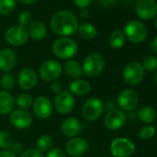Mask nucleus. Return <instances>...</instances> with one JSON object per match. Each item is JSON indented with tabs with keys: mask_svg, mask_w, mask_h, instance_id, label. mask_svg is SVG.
<instances>
[{
	"mask_svg": "<svg viewBox=\"0 0 157 157\" xmlns=\"http://www.w3.org/2000/svg\"><path fill=\"white\" fill-rule=\"evenodd\" d=\"M139 103V94L130 89L124 90L117 96V104L119 107L126 111L134 109Z\"/></svg>",
	"mask_w": 157,
	"mask_h": 157,
	"instance_id": "nucleus-14",
	"label": "nucleus"
},
{
	"mask_svg": "<svg viewBox=\"0 0 157 157\" xmlns=\"http://www.w3.org/2000/svg\"><path fill=\"white\" fill-rule=\"evenodd\" d=\"M142 67L144 70L148 71H153L157 68V57L153 56H148L147 57L144 58L142 62Z\"/></svg>",
	"mask_w": 157,
	"mask_h": 157,
	"instance_id": "nucleus-32",
	"label": "nucleus"
},
{
	"mask_svg": "<svg viewBox=\"0 0 157 157\" xmlns=\"http://www.w3.org/2000/svg\"><path fill=\"white\" fill-rule=\"evenodd\" d=\"M104 122L107 128L116 130L122 128L126 123V115L121 110L114 109L106 114Z\"/></svg>",
	"mask_w": 157,
	"mask_h": 157,
	"instance_id": "nucleus-17",
	"label": "nucleus"
},
{
	"mask_svg": "<svg viewBox=\"0 0 157 157\" xmlns=\"http://www.w3.org/2000/svg\"><path fill=\"white\" fill-rule=\"evenodd\" d=\"M91 91V84L85 80H75L69 84V92L75 95H86Z\"/></svg>",
	"mask_w": 157,
	"mask_h": 157,
	"instance_id": "nucleus-21",
	"label": "nucleus"
},
{
	"mask_svg": "<svg viewBox=\"0 0 157 157\" xmlns=\"http://www.w3.org/2000/svg\"><path fill=\"white\" fill-rule=\"evenodd\" d=\"M10 122L15 128L20 129H25L32 125L33 117L27 110L20 108L11 112Z\"/></svg>",
	"mask_w": 157,
	"mask_h": 157,
	"instance_id": "nucleus-15",
	"label": "nucleus"
},
{
	"mask_svg": "<svg viewBox=\"0 0 157 157\" xmlns=\"http://www.w3.org/2000/svg\"><path fill=\"white\" fill-rule=\"evenodd\" d=\"M34 115L41 119L48 118L53 113V105L46 96H38L33 104Z\"/></svg>",
	"mask_w": 157,
	"mask_h": 157,
	"instance_id": "nucleus-13",
	"label": "nucleus"
},
{
	"mask_svg": "<svg viewBox=\"0 0 157 157\" xmlns=\"http://www.w3.org/2000/svg\"><path fill=\"white\" fill-rule=\"evenodd\" d=\"M109 44L115 49H119L123 47L126 42V36L124 33L120 30H115L109 36Z\"/></svg>",
	"mask_w": 157,
	"mask_h": 157,
	"instance_id": "nucleus-26",
	"label": "nucleus"
},
{
	"mask_svg": "<svg viewBox=\"0 0 157 157\" xmlns=\"http://www.w3.org/2000/svg\"><path fill=\"white\" fill-rule=\"evenodd\" d=\"M32 20H33V16L29 11H24L19 16V22L21 26L23 27L30 26V24L32 23Z\"/></svg>",
	"mask_w": 157,
	"mask_h": 157,
	"instance_id": "nucleus-34",
	"label": "nucleus"
},
{
	"mask_svg": "<svg viewBox=\"0 0 157 157\" xmlns=\"http://www.w3.org/2000/svg\"><path fill=\"white\" fill-rule=\"evenodd\" d=\"M125 36L134 44L143 42L147 36V29L144 24L139 21H129L124 27Z\"/></svg>",
	"mask_w": 157,
	"mask_h": 157,
	"instance_id": "nucleus-4",
	"label": "nucleus"
},
{
	"mask_svg": "<svg viewBox=\"0 0 157 157\" xmlns=\"http://www.w3.org/2000/svg\"><path fill=\"white\" fill-rule=\"evenodd\" d=\"M155 134V128L152 126H146L142 128L139 133V137L141 140H149Z\"/></svg>",
	"mask_w": 157,
	"mask_h": 157,
	"instance_id": "nucleus-33",
	"label": "nucleus"
},
{
	"mask_svg": "<svg viewBox=\"0 0 157 157\" xmlns=\"http://www.w3.org/2000/svg\"><path fill=\"white\" fill-rule=\"evenodd\" d=\"M13 140L11 135L5 130H0V148L5 150L10 149Z\"/></svg>",
	"mask_w": 157,
	"mask_h": 157,
	"instance_id": "nucleus-31",
	"label": "nucleus"
},
{
	"mask_svg": "<svg viewBox=\"0 0 157 157\" xmlns=\"http://www.w3.org/2000/svg\"><path fill=\"white\" fill-rule=\"evenodd\" d=\"M5 38L10 44L14 46H21L28 41V30L21 25L12 26L7 30Z\"/></svg>",
	"mask_w": 157,
	"mask_h": 157,
	"instance_id": "nucleus-10",
	"label": "nucleus"
},
{
	"mask_svg": "<svg viewBox=\"0 0 157 157\" xmlns=\"http://www.w3.org/2000/svg\"><path fill=\"white\" fill-rule=\"evenodd\" d=\"M0 157H16V155L13 154L10 150H4L0 151Z\"/></svg>",
	"mask_w": 157,
	"mask_h": 157,
	"instance_id": "nucleus-41",
	"label": "nucleus"
},
{
	"mask_svg": "<svg viewBox=\"0 0 157 157\" xmlns=\"http://www.w3.org/2000/svg\"><path fill=\"white\" fill-rule=\"evenodd\" d=\"M75 105V99L72 94L68 91L62 90L58 93L54 101V107L56 111L61 115H67L70 113Z\"/></svg>",
	"mask_w": 157,
	"mask_h": 157,
	"instance_id": "nucleus-7",
	"label": "nucleus"
},
{
	"mask_svg": "<svg viewBox=\"0 0 157 157\" xmlns=\"http://www.w3.org/2000/svg\"><path fill=\"white\" fill-rule=\"evenodd\" d=\"M77 32L78 33V35L84 40H92L95 38V36L97 35L96 28L93 24L87 23V22L82 23L78 26Z\"/></svg>",
	"mask_w": 157,
	"mask_h": 157,
	"instance_id": "nucleus-24",
	"label": "nucleus"
},
{
	"mask_svg": "<svg viewBox=\"0 0 157 157\" xmlns=\"http://www.w3.org/2000/svg\"><path fill=\"white\" fill-rule=\"evenodd\" d=\"M154 81H155V82H156V84H157V71H156L155 74H154Z\"/></svg>",
	"mask_w": 157,
	"mask_h": 157,
	"instance_id": "nucleus-45",
	"label": "nucleus"
},
{
	"mask_svg": "<svg viewBox=\"0 0 157 157\" xmlns=\"http://www.w3.org/2000/svg\"><path fill=\"white\" fill-rule=\"evenodd\" d=\"M155 28H156V30H157V18H156V20H155Z\"/></svg>",
	"mask_w": 157,
	"mask_h": 157,
	"instance_id": "nucleus-46",
	"label": "nucleus"
},
{
	"mask_svg": "<svg viewBox=\"0 0 157 157\" xmlns=\"http://www.w3.org/2000/svg\"><path fill=\"white\" fill-rule=\"evenodd\" d=\"M144 78V68L141 64L138 62L128 63L123 70L124 81L131 86L139 84Z\"/></svg>",
	"mask_w": 157,
	"mask_h": 157,
	"instance_id": "nucleus-5",
	"label": "nucleus"
},
{
	"mask_svg": "<svg viewBox=\"0 0 157 157\" xmlns=\"http://www.w3.org/2000/svg\"><path fill=\"white\" fill-rule=\"evenodd\" d=\"M151 50L157 54V37H155L152 41H151Z\"/></svg>",
	"mask_w": 157,
	"mask_h": 157,
	"instance_id": "nucleus-42",
	"label": "nucleus"
},
{
	"mask_svg": "<svg viewBox=\"0 0 157 157\" xmlns=\"http://www.w3.org/2000/svg\"><path fill=\"white\" fill-rule=\"evenodd\" d=\"M89 149L88 141L84 138L74 137L66 143V151L72 157H81Z\"/></svg>",
	"mask_w": 157,
	"mask_h": 157,
	"instance_id": "nucleus-12",
	"label": "nucleus"
},
{
	"mask_svg": "<svg viewBox=\"0 0 157 157\" xmlns=\"http://www.w3.org/2000/svg\"><path fill=\"white\" fill-rule=\"evenodd\" d=\"M93 1L94 0H73L75 5H77L78 8H81V9H86L88 6H90L92 4Z\"/></svg>",
	"mask_w": 157,
	"mask_h": 157,
	"instance_id": "nucleus-38",
	"label": "nucleus"
},
{
	"mask_svg": "<svg viewBox=\"0 0 157 157\" xmlns=\"http://www.w3.org/2000/svg\"><path fill=\"white\" fill-rule=\"evenodd\" d=\"M110 151L115 157H128L134 152L135 145L128 139L117 138L112 141Z\"/></svg>",
	"mask_w": 157,
	"mask_h": 157,
	"instance_id": "nucleus-8",
	"label": "nucleus"
},
{
	"mask_svg": "<svg viewBox=\"0 0 157 157\" xmlns=\"http://www.w3.org/2000/svg\"><path fill=\"white\" fill-rule=\"evenodd\" d=\"M28 34L33 40L41 41L46 36L47 30H46L45 25L42 23L41 21H34L30 24L29 29H28Z\"/></svg>",
	"mask_w": 157,
	"mask_h": 157,
	"instance_id": "nucleus-22",
	"label": "nucleus"
},
{
	"mask_svg": "<svg viewBox=\"0 0 157 157\" xmlns=\"http://www.w3.org/2000/svg\"><path fill=\"white\" fill-rule=\"evenodd\" d=\"M52 49L56 57L60 59H68L77 54L78 45L74 40L67 37H62L54 43Z\"/></svg>",
	"mask_w": 157,
	"mask_h": 157,
	"instance_id": "nucleus-2",
	"label": "nucleus"
},
{
	"mask_svg": "<svg viewBox=\"0 0 157 157\" xmlns=\"http://www.w3.org/2000/svg\"><path fill=\"white\" fill-rule=\"evenodd\" d=\"M20 157H44L43 152L35 148L28 149L21 153Z\"/></svg>",
	"mask_w": 157,
	"mask_h": 157,
	"instance_id": "nucleus-35",
	"label": "nucleus"
},
{
	"mask_svg": "<svg viewBox=\"0 0 157 157\" xmlns=\"http://www.w3.org/2000/svg\"><path fill=\"white\" fill-rule=\"evenodd\" d=\"M105 66V61L104 56L101 54L93 53L84 59L82 65V72L87 77L94 78L103 72Z\"/></svg>",
	"mask_w": 157,
	"mask_h": 157,
	"instance_id": "nucleus-3",
	"label": "nucleus"
},
{
	"mask_svg": "<svg viewBox=\"0 0 157 157\" xmlns=\"http://www.w3.org/2000/svg\"><path fill=\"white\" fill-rule=\"evenodd\" d=\"M136 14L144 21H150L157 15V3L154 0H138Z\"/></svg>",
	"mask_w": 157,
	"mask_h": 157,
	"instance_id": "nucleus-11",
	"label": "nucleus"
},
{
	"mask_svg": "<svg viewBox=\"0 0 157 157\" xmlns=\"http://www.w3.org/2000/svg\"><path fill=\"white\" fill-rule=\"evenodd\" d=\"M16 0H0V14L10 15L15 9Z\"/></svg>",
	"mask_w": 157,
	"mask_h": 157,
	"instance_id": "nucleus-30",
	"label": "nucleus"
},
{
	"mask_svg": "<svg viewBox=\"0 0 157 157\" xmlns=\"http://www.w3.org/2000/svg\"><path fill=\"white\" fill-rule=\"evenodd\" d=\"M20 2L23 3V4H26V5H29V4H33L34 3L36 0H19Z\"/></svg>",
	"mask_w": 157,
	"mask_h": 157,
	"instance_id": "nucleus-44",
	"label": "nucleus"
},
{
	"mask_svg": "<svg viewBox=\"0 0 157 157\" xmlns=\"http://www.w3.org/2000/svg\"><path fill=\"white\" fill-rule=\"evenodd\" d=\"M82 126L83 124L77 117H70L66 118L63 121L61 129L65 136L74 138L82 131V128H83Z\"/></svg>",
	"mask_w": 157,
	"mask_h": 157,
	"instance_id": "nucleus-18",
	"label": "nucleus"
},
{
	"mask_svg": "<svg viewBox=\"0 0 157 157\" xmlns=\"http://www.w3.org/2000/svg\"><path fill=\"white\" fill-rule=\"evenodd\" d=\"M38 82V76L36 72L30 68L26 67L21 70L18 75V83L21 89L25 91H29L33 89Z\"/></svg>",
	"mask_w": 157,
	"mask_h": 157,
	"instance_id": "nucleus-16",
	"label": "nucleus"
},
{
	"mask_svg": "<svg viewBox=\"0 0 157 157\" xmlns=\"http://www.w3.org/2000/svg\"><path fill=\"white\" fill-rule=\"evenodd\" d=\"M97 2H98V4L100 6L111 7V6H113L117 2V0H97Z\"/></svg>",
	"mask_w": 157,
	"mask_h": 157,
	"instance_id": "nucleus-40",
	"label": "nucleus"
},
{
	"mask_svg": "<svg viewBox=\"0 0 157 157\" xmlns=\"http://www.w3.org/2000/svg\"><path fill=\"white\" fill-rule=\"evenodd\" d=\"M16 101L11 94L7 91H0V114L8 115L15 108Z\"/></svg>",
	"mask_w": 157,
	"mask_h": 157,
	"instance_id": "nucleus-20",
	"label": "nucleus"
},
{
	"mask_svg": "<svg viewBox=\"0 0 157 157\" xmlns=\"http://www.w3.org/2000/svg\"><path fill=\"white\" fill-rule=\"evenodd\" d=\"M138 117L143 123L150 124L154 121L156 117V112L151 106H142L138 111Z\"/></svg>",
	"mask_w": 157,
	"mask_h": 157,
	"instance_id": "nucleus-25",
	"label": "nucleus"
},
{
	"mask_svg": "<svg viewBox=\"0 0 157 157\" xmlns=\"http://www.w3.org/2000/svg\"><path fill=\"white\" fill-rule=\"evenodd\" d=\"M46 157H67L66 152L60 148H53L48 151Z\"/></svg>",
	"mask_w": 157,
	"mask_h": 157,
	"instance_id": "nucleus-36",
	"label": "nucleus"
},
{
	"mask_svg": "<svg viewBox=\"0 0 157 157\" xmlns=\"http://www.w3.org/2000/svg\"><path fill=\"white\" fill-rule=\"evenodd\" d=\"M16 103H17V105H19L21 107V109L26 110V109L30 108L31 106H33V99L31 94L24 93V94H21L17 97Z\"/></svg>",
	"mask_w": 157,
	"mask_h": 157,
	"instance_id": "nucleus-29",
	"label": "nucleus"
},
{
	"mask_svg": "<svg viewBox=\"0 0 157 157\" xmlns=\"http://www.w3.org/2000/svg\"><path fill=\"white\" fill-rule=\"evenodd\" d=\"M17 63L16 53L10 48H5L0 51V70L9 72L15 67Z\"/></svg>",
	"mask_w": 157,
	"mask_h": 157,
	"instance_id": "nucleus-19",
	"label": "nucleus"
},
{
	"mask_svg": "<svg viewBox=\"0 0 157 157\" xmlns=\"http://www.w3.org/2000/svg\"><path fill=\"white\" fill-rule=\"evenodd\" d=\"M36 146H37L36 149L39 150L42 152L48 151L49 150L52 149V146H53V139H52V137H50L49 135H46V134L42 135L37 140Z\"/></svg>",
	"mask_w": 157,
	"mask_h": 157,
	"instance_id": "nucleus-27",
	"label": "nucleus"
},
{
	"mask_svg": "<svg viewBox=\"0 0 157 157\" xmlns=\"http://www.w3.org/2000/svg\"><path fill=\"white\" fill-rule=\"evenodd\" d=\"M0 85L2 86L4 91L8 92L10 90H12L16 85V81H15L14 76L8 72L2 75L1 78H0Z\"/></svg>",
	"mask_w": 157,
	"mask_h": 157,
	"instance_id": "nucleus-28",
	"label": "nucleus"
},
{
	"mask_svg": "<svg viewBox=\"0 0 157 157\" xmlns=\"http://www.w3.org/2000/svg\"><path fill=\"white\" fill-rule=\"evenodd\" d=\"M80 15L82 18H87L89 16V12H88V10L86 9H82L81 11H80Z\"/></svg>",
	"mask_w": 157,
	"mask_h": 157,
	"instance_id": "nucleus-43",
	"label": "nucleus"
},
{
	"mask_svg": "<svg viewBox=\"0 0 157 157\" xmlns=\"http://www.w3.org/2000/svg\"><path fill=\"white\" fill-rule=\"evenodd\" d=\"M62 90H63V89H62V84H61L60 82H53V83L51 84V91H52L53 93H55V94H57L60 93Z\"/></svg>",
	"mask_w": 157,
	"mask_h": 157,
	"instance_id": "nucleus-39",
	"label": "nucleus"
},
{
	"mask_svg": "<svg viewBox=\"0 0 157 157\" xmlns=\"http://www.w3.org/2000/svg\"><path fill=\"white\" fill-rule=\"evenodd\" d=\"M62 74V66L56 60H47L39 68V75L44 81L52 82L58 78Z\"/></svg>",
	"mask_w": 157,
	"mask_h": 157,
	"instance_id": "nucleus-9",
	"label": "nucleus"
},
{
	"mask_svg": "<svg viewBox=\"0 0 157 157\" xmlns=\"http://www.w3.org/2000/svg\"><path fill=\"white\" fill-rule=\"evenodd\" d=\"M13 154L17 155V154H20L23 151V147L22 145L20 143V142H13L11 147H10V150Z\"/></svg>",
	"mask_w": 157,
	"mask_h": 157,
	"instance_id": "nucleus-37",
	"label": "nucleus"
},
{
	"mask_svg": "<svg viewBox=\"0 0 157 157\" xmlns=\"http://www.w3.org/2000/svg\"><path fill=\"white\" fill-rule=\"evenodd\" d=\"M53 32L63 37L73 35L78 28V20L69 10H59L56 12L50 21Z\"/></svg>",
	"mask_w": 157,
	"mask_h": 157,
	"instance_id": "nucleus-1",
	"label": "nucleus"
},
{
	"mask_svg": "<svg viewBox=\"0 0 157 157\" xmlns=\"http://www.w3.org/2000/svg\"><path fill=\"white\" fill-rule=\"evenodd\" d=\"M104 112L103 102L98 98H90L85 101L82 107V115L88 121H94Z\"/></svg>",
	"mask_w": 157,
	"mask_h": 157,
	"instance_id": "nucleus-6",
	"label": "nucleus"
},
{
	"mask_svg": "<svg viewBox=\"0 0 157 157\" xmlns=\"http://www.w3.org/2000/svg\"><path fill=\"white\" fill-rule=\"evenodd\" d=\"M64 70L67 76L74 78H78L82 75V66L77 60H68L65 63Z\"/></svg>",
	"mask_w": 157,
	"mask_h": 157,
	"instance_id": "nucleus-23",
	"label": "nucleus"
}]
</instances>
